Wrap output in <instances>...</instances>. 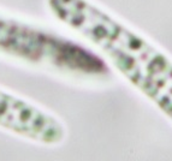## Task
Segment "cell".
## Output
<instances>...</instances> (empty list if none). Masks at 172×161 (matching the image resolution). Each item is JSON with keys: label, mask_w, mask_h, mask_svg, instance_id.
I'll return each instance as SVG.
<instances>
[{"label": "cell", "mask_w": 172, "mask_h": 161, "mask_svg": "<svg viewBox=\"0 0 172 161\" xmlns=\"http://www.w3.org/2000/svg\"><path fill=\"white\" fill-rule=\"evenodd\" d=\"M49 6L172 120V60L166 54L88 0H49Z\"/></svg>", "instance_id": "1"}]
</instances>
